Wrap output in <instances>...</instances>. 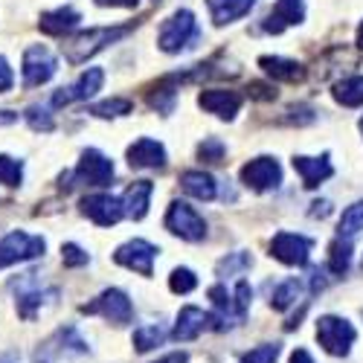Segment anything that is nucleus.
<instances>
[{
  "label": "nucleus",
  "mask_w": 363,
  "mask_h": 363,
  "mask_svg": "<svg viewBox=\"0 0 363 363\" xmlns=\"http://www.w3.org/2000/svg\"><path fill=\"white\" fill-rule=\"evenodd\" d=\"M128 33H131V26H96V29H87V33H79L73 38H65L62 52L70 65H84L87 58H94L108 44L125 38Z\"/></svg>",
  "instance_id": "1"
},
{
  "label": "nucleus",
  "mask_w": 363,
  "mask_h": 363,
  "mask_svg": "<svg viewBox=\"0 0 363 363\" xmlns=\"http://www.w3.org/2000/svg\"><path fill=\"white\" fill-rule=\"evenodd\" d=\"M198 21L189 9H177L174 15H169L160 23V33H157V47L163 52H180V50H189L198 41Z\"/></svg>",
  "instance_id": "2"
},
{
  "label": "nucleus",
  "mask_w": 363,
  "mask_h": 363,
  "mask_svg": "<svg viewBox=\"0 0 363 363\" xmlns=\"http://www.w3.org/2000/svg\"><path fill=\"white\" fill-rule=\"evenodd\" d=\"M357 337V331L349 320L343 317H335V314H325L317 320V340L320 346L328 352V354H335V357H346L352 343Z\"/></svg>",
  "instance_id": "3"
},
{
  "label": "nucleus",
  "mask_w": 363,
  "mask_h": 363,
  "mask_svg": "<svg viewBox=\"0 0 363 363\" xmlns=\"http://www.w3.org/2000/svg\"><path fill=\"white\" fill-rule=\"evenodd\" d=\"M47 250V241L41 235H29L23 230H12L0 238V270L18 264V262H29V259H38Z\"/></svg>",
  "instance_id": "4"
},
{
  "label": "nucleus",
  "mask_w": 363,
  "mask_h": 363,
  "mask_svg": "<svg viewBox=\"0 0 363 363\" xmlns=\"http://www.w3.org/2000/svg\"><path fill=\"white\" fill-rule=\"evenodd\" d=\"M82 314H99V317H105L113 325H128L134 320V306H131V299H128L125 291L108 288L94 302H84Z\"/></svg>",
  "instance_id": "5"
},
{
  "label": "nucleus",
  "mask_w": 363,
  "mask_h": 363,
  "mask_svg": "<svg viewBox=\"0 0 363 363\" xmlns=\"http://www.w3.org/2000/svg\"><path fill=\"white\" fill-rule=\"evenodd\" d=\"M166 230L184 241H203L206 238V221L195 213V206L184 201H172L166 213Z\"/></svg>",
  "instance_id": "6"
},
{
  "label": "nucleus",
  "mask_w": 363,
  "mask_h": 363,
  "mask_svg": "<svg viewBox=\"0 0 363 363\" xmlns=\"http://www.w3.org/2000/svg\"><path fill=\"white\" fill-rule=\"evenodd\" d=\"M314 241L308 235H296V233H277L274 241H270V256L277 262L288 264V267H302L308 264Z\"/></svg>",
  "instance_id": "7"
},
{
  "label": "nucleus",
  "mask_w": 363,
  "mask_h": 363,
  "mask_svg": "<svg viewBox=\"0 0 363 363\" xmlns=\"http://www.w3.org/2000/svg\"><path fill=\"white\" fill-rule=\"evenodd\" d=\"M23 87H41L47 84L55 70H58V62H55V55L41 47V44H33V47H26L23 52Z\"/></svg>",
  "instance_id": "8"
},
{
  "label": "nucleus",
  "mask_w": 363,
  "mask_h": 363,
  "mask_svg": "<svg viewBox=\"0 0 363 363\" xmlns=\"http://www.w3.org/2000/svg\"><path fill=\"white\" fill-rule=\"evenodd\" d=\"M241 184L253 192H267L282 184V166L277 157H256L241 166Z\"/></svg>",
  "instance_id": "9"
},
{
  "label": "nucleus",
  "mask_w": 363,
  "mask_h": 363,
  "mask_svg": "<svg viewBox=\"0 0 363 363\" xmlns=\"http://www.w3.org/2000/svg\"><path fill=\"white\" fill-rule=\"evenodd\" d=\"M102 82H105V70L102 67H87V73H82L79 82L55 90V94H52V108H65V105L90 99L96 90H102Z\"/></svg>",
  "instance_id": "10"
},
{
  "label": "nucleus",
  "mask_w": 363,
  "mask_h": 363,
  "mask_svg": "<svg viewBox=\"0 0 363 363\" xmlns=\"http://www.w3.org/2000/svg\"><path fill=\"white\" fill-rule=\"evenodd\" d=\"M155 256H157L155 245H148V241H143V238H134V241H125V245L116 247L113 262L134 270V274H140V277H151V270H155Z\"/></svg>",
  "instance_id": "11"
},
{
  "label": "nucleus",
  "mask_w": 363,
  "mask_h": 363,
  "mask_svg": "<svg viewBox=\"0 0 363 363\" xmlns=\"http://www.w3.org/2000/svg\"><path fill=\"white\" fill-rule=\"evenodd\" d=\"M73 174L82 180V184H87V186H108L116 172H113V160H108L102 151L84 148L82 151V160H79V166H76Z\"/></svg>",
  "instance_id": "12"
},
{
  "label": "nucleus",
  "mask_w": 363,
  "mask_h": 363,
  "mask_svg": "<svg viewBox=\"0 0 363 363\" xmlns=\"http://www.w3.org/2000/svg\"><path fill=\"white\" fill-rule=\"evenodd\" d=\"M65 352H73V354H84L87 352V343L79 337V331L73 325L58 328L55 335L35 352V363H52L55 357H62Z\"/></svg>",
  "instance_id": "13"
},
{
  "label": "nucleus",
  "mask_w": 363,
  "mask_h": 363,
  "mask_svg": "<svg viewBox=\"0 0 363 363\" xmlns=\"http://www.w3.org/2000/svg\"><path fill=\"white\" fill-rule=\"evenodd\" d=\"M302 21H306V0H277L274 9L262 21V29L270 35H279L288 26H296Z\"/></svg>",
  "instance_id": "14"
},
{
  "label": "nucleus",
  "mask_w": 363,
  "mask_h": 363,
  "mask_svg": "<svg viewBox=\"0 0 363 363\" xmlns=\"http://www.w3.org/2000/svg\"><path fill=\"white\" fill-rule=\"evenodd\" d=\"M82 213L99 224V227H113L119 218H123V201L113 198V195H87L82 198Z\"/></svg>",
  "instance_id": "15"
},
{
  "label": "nucleus",
  "mask_w": 363,
  "mask_h": 363,
  "mask_svg": "<svg viewBox=\"0 0 363 363\" xmlns=\"http://www.w3.org/2000/svg\"><path fill=\"white\" fill-rule=\"evenodd\" d=\"M198 105L206 113H216L218 119H235V113L241 111V94L235 90H201Z\"/></svg>",
  "instance_id": "16"
},
{
  "label": "nucleus",
  "mask_w": 363,
  "mask_h": 363,
  "mask_svg": "<svg viewBox=\"0 0 363 363\" xmlns=\"http://www.w3.org/2000/svg\"><path fill=\"white\" fill-rule=\"evenodd\" d=\"M128 163L131 169H163L166 166V148L157 140H137L134 145H128Z\"/></svg>",
  "instance_id": "17"
},
{
  "label": "nucleus",
  "mask_w": 363,
  "mask_h": 363,
  "mask_svg": "<svg viewBox=\"0 0 363 363\" xmlns=\"http://www.w3.org/2000/svg\"><path fill=\"white\" fill-rule=\"evenodd\" d=\"M206 328H209V314H203L195 306H186V308H180V314H177V323L172 328V337L177 343H189V340L201 337V331H206Z\"/></svg>",
  "instance_id": "18"
},
{
  "label": "nucleus",
  "mask_w": 363,
  "mask_h": 363,
  "mask_svg": "<svg viewBox=\"0 0 363 363\" xmlns=\"http://www.w3.org/2000/svg\"><path fill=\"white\" fill-rule=\"evenodd\" d=\"M294 169L302 177V186H306V189H317L323 180H328L331 174H335V169H331V163H328V155H323V157L296 155L294 157Z\"/></svg>",
  "instance_id": "19"
},
{
  "label": "nucleus",
  "mask_w": 363,
  "mask_h": 363,
  "mask_svg": "<svg viewBox=\"0 0 363 363\" xmlns=\"http://www.w3.org/2000/svg\"><path fill=\"white\" fill-rule=\"evenodd\" d=\"M259 67L277 82H302L306 79V67L294 58H282V55H262Z\"/></svg>",
  "instance_id": "20"
},
{
  "label": "nucleus",
  "mask_w": 363,
  "mask_h": 363,
  "mask_svg": "<svg viewBox=\"0 0 363 363\" xmlns=\"http://www.w3.org/2000/svg\"><path fill=\"white\" fill-rule=\"evenodd\" d=\"M151 192H155V184H151V180H134V184L128 186V192H125V198H123V213L134 221L145 218Z\"/></svg>",
  "instance_id": "21"
},
{
  "label": "nucleus",
  "mask_w": 363,
  "mask_h": 363,
  "mask_svg": "<svg viewBox=\"0 0 363 363\" xmlns=\"http://www.w3.org/2000/svg\"><path fill=\"white\" fill-rule=\"evenodd\" d=\"M256 6V0H206V9L213 15L216 26H227L238 18H245Z\"/></svg>",
  "instance_id": "22"
},
{
  "label": "nucleus",
  "mask_w": 363,
  "mask_h": 363,
  "mask_svg": "<svg viewBox=\"0 0 363 363\" xmlns=\"http://www.w3.org/2000/svg\"><path fill=\"white\" fill-rule=\"evenodd\" d=\"M79 21H82V15L76 9L62 6V9L44 12L38 26H41V33H47V35H67V33H73V29L79 26Z\"/></svg>",
  "instance_id": "23"
},
{
  "label": "nucleus",
  "mask_w": 363,
  "mask_h": 363,
  "mask_svg": "<svg viewBox=\"0 0 363 363\" xmlns=\"http://www.w3.org/2000/svg\"><path fill=\"white\" fill-rule=\"evenodd\" d=\"M180 189L198 201H213L216 198V177L206 172H184L180 174Z\"/></svg>",
  "instance_id": "24"
},
{
  "label": "nucleus",
  "mask_w": 363,
  "mask_h": 363,
  "mask_svg": "<svg viewBox=\"0 0 363 363\" xmlns=\"http://www.w3.org/2000/svg\"><path fill=\"white\" fill-rule=\"evenodd\" d=\"M55 296H58L55 288H50V291H26V294L18 296V314H21L23 320H35V314L47 306V302L52 306Z\"/></svg>",
  "instance_id": "25"
},
{
  "label": "nucleus",
  "mask_w": 363,
  "mask_h": 363,
  "mask_svg": "<svg viewBox=\"0 0 363 363\" xmlns=\"http://www.w3.org/2000/svg\"><path fill=\"white\" fill-rule=\"evenodd\" d=\"M331 94H335V99L346 108H360L363 105V76H349V79L337 82Z\"/></svg>",
  "instance_id": "26"
},
{
  "label": "nucleus",
  "mask_w": 363,
  "mask_h": 363,
  "mask_svg": "<svg viewBox=\"0 0 363 363\" xmlns=\"http://www.w3.org/2000/svg\"><path fill=\"white\" fill-rule=\"evenodd\" d=\"M349 264H352V241L335 238L328 245V270L331 274H337V277H343L349 270Z\"/></svg>",
  "instance_id": "27"
},
{
  "label": "nucleus",
  "mask_w": 363,
  "mask_h": 363,
  "mask_svg": "<svg viewBox=\"0 0 363 363\" xmlns=\"http://www.w3.org/2000/svg\"><path fill=\"white\" fill-rule=\"evenodd\" d=\"M363 230V201H354L352 206L343 209V216H340V227H337V238H346L352 241L357 233Z\"/></svg>",
  "instance_id": "28"
},
{
  "label": "nucleus",
  "mask_w": 363,
  "mask_h": 363,
  "mask_svg": "<svg viewBox=\"0 0 363 363\" xmlns=\"http://www.w3.org/2000/svg\"><path fill=\"white\" fill-rule=\"evenodd\" d=\"M299 296H302V282H299V279H285V282L274 291V296H270V308L285 311V308L294 306Z\"/></svg>",
  "instance_id": "29"
},
{
  "label": "nucleus",
  "mask_w": 363,
  "mask_h": 363,
  "mask_svg": "<svg viewBox=\"0 0 363 363\" xmlns=\"http://www.w3.org/2000/svg\"><path fill=\"white\" fill-rule=\"evenodd\" d=\"M163 340H166V331H163L160 323H157V325H143V328L134 331V349H137L140 354L151 352L155 346H160Z\"/></svg>",
  "instance_id": "30"
},
{
  "label": "nucleus",
  "mask_w": 363,
  "mask_h": 363,
  "mask_svg": "<svg viewBox=\"0 0 363 363\" xmlns=\"http://www.w3.org/2000/svg\"><path fill=\"white\" fill-rule=\"evenodd\" d=\"M134 111V102L131 99H105L99 105L90 108V113L99 116V119H113V116H125Z\"/></svg>",
  "instance_id": "31"
},
{
  "label": "nucleus",
  "mask_w": 363,
  "mask_h": 363,
  "mask_svg": "<svg viewBox=\"0 0 363 363\" xmlns=\"http://www.w3.org/2000/svg\"><path fill=\"white\" fill-rule=\"evenodd\" d=\"M23 119L29 123V128L33 131H44V134H50L52 128H55V123H52V116H50V111L44 108V105H29L26 108V113H23Z\"/></svg>",
  "instance_id": "32"
},
{
  "label": "nucleus",
  "mask_w": 363,
  "mask_h": 363,
  "mask_svg": "<svg viewBox=\"0 0 363 363\" xmlns=\"http://www.w3.org/2000/svg\"><path fill=\"white\" fill-rule=\"evenodd\" d=\"M21 180H23V163L9 157V155H0V184L21 186Z\"/></svg>",
  "instance_id": "33"
},
{
  "label": "nucleus",
  "mask_w": 363,
  "mask_h": 363,
  "mask_svg": "<svg viewBox=\"0 0 363 363\" xmlns=\"http://www.w3.org/2000/svg\"><path fill=\"white\" fill-rule=\"evenodd\" d=\"M169 288L174 294H192L198 288V277L192 274L189 267H174L172 277H169Z\"/></svg>",
  "instance_id": "34"
},
{
  "label": "nucleus",
  "mask_w": 363,
  "mask_h": 363,
  "mask_svg": "<svg viewBox=\"0 0 363 363\" xmlns=\"http://www.w3.org/2000/svg\"><path fill=\"white\" fill-rule=\"evenodd\" d=\"M253 264V256L250 253H230L227 259H221L218 262V277H233V274H238V270H247Z\"/></svg>",
  "instance_id": "35"
},
{
  "label": "nucleus",
  "mask_w": 363,
  "mask_h": 363,
  "mask_svg": "<svg viewBox=\"0 0 363 363\" xmlns=\"http://www.w3.org/2000/svg\"><path fill=\"white\" fill-rule=\"evenodd\" d=\"M224 143L218 140V137H206L201 145H198V160H203V163H221L224 160Z\"/></svg>",
  "instance_id": "36"
},
{
  "label": "nucleus",
  "mask_w": 363,
  "mask_h": 363,
  "mask_svg": "<svg viewBox=\"0 0 363 363\" xmlns=\"http://www.w3.org/2000/svg\"><path fill=\"white\" fill-rule=\"evenodd\" d=\"M277 357H279V343H262L241 357V363H277Z\"/></svg>",
  "instance_id": "37"
},
{
  "label": "nucleus",
  "mask_w": 363,
  "mask_h": 363,
  "mask_svg": "<svg viewBox=\"0 0 363 363\" xmlns=\"http://www.w3.org/2000/svg\"><path fill=\"white\" fill-rule=\"evenodd\" d=\"M62 262H65L67 267H84V264L90 262V256H87L79 245H73V241H70V245L62 247Z\"/></svg>",
  "instance_id": "38"
},
{
  "label": "nucleus",
  "mask_w": 363,
  "mask_h": 363,
  "mask_svg": "<svg viewBox=\"0 0 363 363\" xmlns=\"http://www.w3.org/2000/svg\"><path fill=\"white\" fill-rule=\"evenodd\" d=\"M12 82H15V76H12V67H9V62L4 55H0V94H6V90L12 87Z\"/></svg>",
  "instance_id": "39"
},
{
  "label": "nucleus",
  "mask_w": 363,
  "mask_h": 363,
  "mask_svg": "<svg viewBox=\"0 0 363 363\" xmlns=\"http://www.w3.org/2000/svg\"><path fill=\"white\" fill-rule=\"evenodd\" d=\"M96 6H123V9H134L140 0H94Z\"/></svg>",
  "instance_id": "40"
},
{
  "label": "nucleus",
  "mask_w": 363,
  "mask_h": 363,
  "mask_svg": "<svg viewBox=\"0 0 363 363\" xmlns=\"http://www.w3.org/2000/svg\"><path fill=\"white\" fill-rule=\"evenodd\" d=\"M311 206H314V209H311V218H325V216L331 213V203H328V201H314Z\"/></svg>",
  "instance_id": "41"
},
{
  "label": "nucleus",
  "mask_w": 363,
  "mask_h": 363,
  "mask_svg": "<svg viewBox=\"0 0 363 363\" xmlns=\"http://www.w3.org/2000/svg\"><path fill=\"white\" fill-rule=\"evenodd\" d=\"M250 94L259 96V99H277V90H270V87H264V84H253Z\"/></svg>",
  "instance_id": "42"
},
{
  "label": "nucleus",
  "mask_w": 363,
  "mask_h": 363,
  "mask_svg": "<svg viewBox=\"0 0 363 363\" xmlns=\"http://www.w3.org/2000/svg\"><path fill=\"white\" fill-rule=\"evenodd\" d=\"M155 363H189V354L186 352H172V354H166V357H160Z\"/></svg>",
  "instance_id": "43"
},
{
  "label": "nucleus",
  "mask_w": 363,
  "mask_h": 363,
  "mask_svg": "<svg viewBox=\"0 0 363 363\" xmlns=\"http://www.w3.org/2000/svg\"><path fill=\"white\" fill-rule=\"evenodd\" d=\"M291 363H314V360H311V354H308L306 349H296V352L291 354Z\"/></svg>",
  "instance_id": "44"
},
{
  "label": "nucleus",
  "mask_w": 363,
  "mask_h": 363,
  "mask_svg": "<svg viewBox=\"0 0 363 363\" xmlns=\"http://www.w3.org/2000/svg\"><path fill=\"white\" fill-rule=\"evenodd\" d=\"M15 113H9V111H0V123H15Z\"/></svg>",
  "instance_id": "45"
},
{
  "label": "nucleus",
  "mask_w": 363,
  "mask_h": 363,
  "mask_svg": "<svg viewBox=\"0 0 363 363\" xmlns=\"http://www.w3.org/2000/svg\"><path fill=\"white\" fill-rule=\"evenodd\" d=\"M357 47H360V50H363V23H360V26H357Z\"/></svg>",
  "instance_id": "46"
},
{
  "label": "nucleus",
  "mask_w": 363,
  "mask_h": 363,
  "mask_svg": "<svg viewBox=\"0 0 363 363\" xmlns=\"http://www.w3.org/2000/svg\"><path fill=\"white\" fill-rule=\"evenodd\" d=\"M0 363H15V360H9V357H0Z\"/></svg>",
  "instance_id": "47"
},
{
  "label": "nucleus",
  "mask_w": 363,
  "mask_h": 363,
  "mask_svg": "<svg viewBox=\"0 0 363 363\" xmlns=\"http://www.w3.org/2000/svg\"><path fill=\"white\" fill-rule=\"evenodd\" d=\"M357 128H360V134H363V116H360V123H357Z\"/></svg>",
  "instance_id": "48"
}]
</instances>
